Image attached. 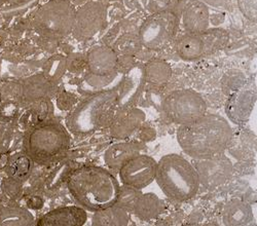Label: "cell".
Returning a JSON list of instances; mask_svg holds the SVG:
<instances>
[{"label":"cell","instance_id":"cell-31","mask_svg":"<svg viewBox=\"0 0 257 226\" xmlns=\"http://www.w3.org/2000/svg\"><path fill=\"white\" fill-rule=\"evenodd\" d=\"M8 2H10V0H0V7L6 5Z\"/></svg>","mask_w":257,"mask_h":226},{"label":"cell","instance_id":"cell-9","mask_svg":"<svg viewBox=\"0 0 257 226\" xmlns=\"http://www.w3.org/2000/svg\"><path fill=\"white\" fill-rule=\"evenodd\" d=\"M228 35L224 30H205L199 33H187L182 36L176 45L180 58L192 61L207 56L225 46Z\"/></svg>","mask_w":257,"mask_h":226},{"label":"cell","instance_id":"cell-19","mask_svg":"<svg viewBox=\"0 0 257 226\" xmlns=\"http://www.w3.org/2000/svg\"><path fill=\"white\" fill-rule=\"evenodd\" d=\"M252 220V209L245 201L233 198L228 200L222 211L224 226H248Z\"/></svg>","mask_w":257,"mask_h":226},{"label":"cell","instance_id":"cell-12","mask_svg":"<svg viewBox=\"0 0 257 226\" xmlns=\"http://www.w3.org/2000/svg\"><path fill=\"white\" fill-rule=\"evenodd\" d=\"M105 21V8L96 2L88 3L75 13V23L72 32L79 39L91 38L103 28Z\"/></svg>","mask_w":257,"mask_h":226},{"label":"cell","instance_id":"cell-5","mask_svg":"<svg viewBox=\"0 0 257 226\" xmlns=\"http://www.w3.org/2000/svg\"><path fill=\"white\" fill-rule=\"evenodd\" d=\"M156 181L161 190L175 201H186L195 197L200 181L195 167L179 154H167L157 161Z\"/></svg>","mask_w":257,"mask_h":226},{"label":"cell","instance_id":"cell-29","mask_svg":"<svg viewBox=\"0 0 257 226\" xmlns=\"http://www.w3.org/2000/svg\"><path fill=\"white\" fill-rule=\"evenodd\" d=\"M27 96L33 98H42L52 92V82L45 76H35L28 81Z\"/></svg>","mask_w":257,"mask_h":226},{"label":"cell","instance_id":"cell-14","mask_svg":"<svg viewBox=\"0 0 257 226\" xmlns=\"http://www.w3.org/2000/svg\"><path fill=\"white\" fill-rule=\"evenodd\" d=\"M145 120L141 109L127 107L118 110L110 122V135L115 139H126L138 131Z\"/></svg>","mask_w":257,"mask_h":226},{"label":"cell","instance_id":"cell-24","mask_svg":"<svg viewBox=\"0 0 257 226\" xmlns=\"http://www.w3.org/2000/svg\"><path fill=\"white\" fill-rule=\"evenodd\" d=\"M132 212L142 220H152L163 212V203L155 193H141Z\"/></svg>","mask_w":257,"mask_h":226},{"label":"cell","instance_id":"cell-4","mask_svg":"<svg viewBox=\"0 0 257 226\" xmlns=\"http://www.w3.org/2000/svg\"><path fill=\"white\" fill-rule=\"evenodd\" d=\"M23 146L32 162L50 166L67 154L70 134L57 119H44L26 133Z\"/></svg>","mask_w":257,"mask_h":226},{"label":"cell","instance_id":"cell-15","mask_svg":"<svg viewBox=\"0 0 257 226\" xmlns=\"http://www.w3.org/2000/svg\"><path fill=\"white\" fill-rule=\"evenodd\" d=\"M117 64V53L109 47H96L88 53L85 58V66L94 75L112 74L115 72Z\"/></svg>","mask_w":257,"mask_h":226},{"label":"cell","instance_id":"cell-11","mask_svg":"<svg viewBox=\"0 0 257 226\" xmlns=\"http://www.w3.org/2000/svg\"><path fill=\"white\" fill-rule=\"evenodd\" d=\"M195 167L200 185L207 189H215L227 182L232 174V163L224 154L204 159H196Z\"/></svg>","mask_w":257,"mask_h":226},{"label":"cell","instance_id":"cell-21","mask_svg":"<svg viewBox=\"0 0 257 226\" xmlns=\"http://www.w3.org/2000/svg\"><path fill=\"white\" fill-rule=\"evenodd\" d=\"M144 81L143 70L139 67L132 69L128 73V76L125 77L121 84L120 97L118 102V110L130 107V105L137 98L139 91L142 88Z\"/></svg>","mask_w":257,"mask_h":226},{"label":"cell","instance_id":"cell-25","mask_svg":"<svg viewBox=\"0 0 257 226\" xmlns=\"http://www.w3.org/2000/svg\"><path fill=\"white\" fill-rule=\"evenodd\" d=\"M144 80H147L149 84L156 86H162L167 84L172 76V69L165 61L154 60L146 64L143 70Z\"/></svg>","mask_w":257,"mask_h":226},{"label":"cell","instance_id":"cell-23","mask_svg":"<svg viewBox=\"0 0 257 226\" xmlns=\"http://www.w3.org/2000/svg\"><path fill=\"white\" fill-rule=\"evenodd\" d=\"M33 214L21 205H5L0 208V226H34Z\"/></svg>","mask_w":257,"mask_h":226},{"label":"cell","instance_id":"cell-20","mask_svg":"<svg viewBox=\"0 0 257 226\" xmlns=\"http://www.w3.org/2000/svg\"><path fill=\"white\" fill-rule=\"evenodd\" d=\"M124 79L121 72H114L109 75H94L89 73L80 84V90L85 94H95L98 92L111 90L119 87Z\"/></svg>","mask_w":257,"mask_h":226},{"label":"cell","instance_id":"cell-26","mask_svg":"<svg viewBox=\"0 0 257 226\" xmlns=\"http://www.w3.org/2000/svg\"><path fill=\"white\" fill-rule=\"evenodd\" d=\"M32 172V160L26 155H18L9 164L8 174L16 183H24Z\"/></svg>","mask_w":257,"mask_h":226},{"label":"cell","instance_id":"cell-3","mask_svg":"<svg viewBox=\"0 0 257 226\" xmlns=\"http://www.w3.org/2000/svg\"><path fill=\"white\" fill-rule=\"evenodd\" d=\"M120 91L121 85L115 89L89 95L81 100L66 117L68 131L75 136H85L110 125L118 111Z\"/></svg>","mask_w":257,"mask_h":226},{"label":"cell","instance_id":"cell-27","mask_svg":"<svg viewBox=\"0 0 257 226\" xmlns=\"http://www.w3.org/2000/svg\"><path fill=\"white\" fill-rule=\"evenodd\" d=\"M141 193L142 192L136 188L122 185V186L119 187L118 195L114 204L118 205V207L124 209L127 212H132L134 204L136 203Z\"/></svg>","mask_w":257,"mask_h":226},{"label":"cell","instance_id":"cell-10","mask_svg":"<svg viewBox=\"0 0 257 226\" xmlns=\"http://www.w3.org/2000/svg\"><path fill=\"white\" fill-rule=\"evenodd\" d=\"M156 172V159L146 154H139L123 164L118 170V176L122 185L141 190L154 182Z\"/></svg>","mask_w":257,"mask_h":226},{"label":"cell","instance_id":"cell-30","mask_svg":"<svg viewBox=\"0 0 257 226\" xmlns=\"http://www.w3.org/2000/svg\"><path fill=\"white\" fill-rule=\"evenodd\" d=\"M117 50L121 53L124 54H131L132 52L136 51L137 48L139 49L140 43L138 37H134V36H123L122 38L119 39V41L117 43Z\"/></svg>","mask_w":257,"mask_h":226},{"label":"cell","instance_id":"cell-13","mask_svg":"<svg viewBox=\"0 0 257 226\" xmlns=\"http://www.w3.org/2000/svg\"><path fill=\"white\" fill-rule=\"evenodd\" d=\"M88 213L77 205H67L52 210L35 221L34 226H83Z\"/></svg>","mask_w":257,"mask_h":226},{"label":"cell","instance_id":"cell-8","mask_svg":"<svg viewBox=\"0 0 257 226\" xmlns=\"http://www.w3.org/2000/svg\"><path fill=\"white\" fill-rule=\"evenodd\" d=\"M178 21L177 14L170 10L149 16L139 31L138 39L140 45L152 51L165 49L175 36Z\"/></svg>","mask_w":257,"mask_h":226},{"label":"cell","instance_id":"cell-2","mask_svg":"<svg viewBox=\"0 0 257 226\" xmlns=\"http://www.w3.org/2000/svg\"><path fill=\"white\" fill-rule=\"evenodd\" d=\"M67 186L81 208L96 212L115 203L120 185L108 170L83 166L70 173Z\"/></svg>","mask_w":257,"mask_h":226},{"label":"cell","instance_id":"cell-17","mask_svg":"<svg viewBox=\"0 0 257 226\" xmlns=\"http://www.w3.org/2000/svg\"><path fill=\"white\" fill-rule=\"evenodd\" d=\"M210 21L207 6L199 0H190L182 13V23L188 33H199L208 29Z\"/></svg>","mask_w":257,"mask_h":226},{"label":"cell","instance_id":"cell-7","mask_svg":"<svg viewBox=\"0 0 257 226\" xmlns=\"http://www.w3.org/2000/svg\"><path fill=\"white\" fill-rule=\"evenodd\" d=\"M166 116L179 126L188 125L207 113L204 98L192 90H179L170 93L163 102Z\"/></svg>","mask_w":257,"mask_h":226},{"label":"cell","instance_id":"cell-16","mask_svg":"<svg viewBox=\"0 0 257 226\" xmlns=\"http://www.w3.org/2000/svg\"><path fill=\"white\" fill-rule=\"evenodd\" d=\"M143 146L138 142H118L105 151L104 161L112 170H119L124 163L141 154Z\"/></svg>","mask_w":257,"mask_h":226},{"label":"cell","instance_id":"cell-28","mask_svg":"<svg viewBox=\"0 0 257 226\" xmlns=\"http://www.w3.org/2000/svg\"><path fill=\"white\" fill-rule=\"evenodd\" d=\"M67 68V60L61 56H55L49 60L45 68V77L51 82L59 80Z\"/></svg>","mask_w":257,"mask_h":226},{"label":"cell","instance_id":"cell-6","mask_svg":"<svg viewBox=\"0 0 257 226\" xmlns=\"http://www.w3.org/2000/svg\"><path fill=\"white\" fill-rule=\"evenodd\" d=\"M75 13L68 0H49L34 13L32 25L46 37H65L73 31Z\"/></svg>","mask_w":257,"mask_h":226},{"label":"cell","instance_id":"cell-22","mask_svg":"<svg viewBox=\"0 0 257 226\" xmlns=\"http://www.w3.org/2000/svg\"><path fill=\"white\" fill-rule=\"evenodd\" d=\"M130 214L116 204L94 212L92 226H128Z\"/></svg>","mask_w":257,"mask_h":226},{"label":"cell","instance_id":"cell-1","mask_svg":"<svg viewBox=\"0 0 257 226\" xmlns=\"http://www.w3.org/2000/svg\"><path fill=\"white\" fill-rule=\"evenodd\" d=\"M233 138L228 121L217 114H205L196 121L180 126L177 141L181 149L195 159L223 154Z\"/></svg>","mask_w":257,"mask_h":226},{"label":"cell","instance_id":"cell-18","mask_svg":"<svg viewBox=\"0 0 257 226\" xmlns=\"http://www.w3.org/2000/svg\"><path fill=\"white\" fill-rule=\"evenodd\" d=\"M255 91L245 89L235 93L227 103L226 112L229 118L240 123L248 119L255 103Z\"/></svg>","mask_w":257,"mask_h":226}]
</instances>
